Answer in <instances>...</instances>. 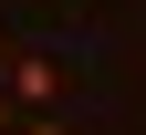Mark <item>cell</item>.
<instances>
[{
    "instance_id": "1",
    "label": "cell",
    "mask_w": 146,
    "mask_h": 135,
    "mask_svg": "<svg viewBox=\"0 0 146 135\" xmlns=\"http://www.w3.org/2000/svg\"><path fill=\"white\" fill-rule=\"evenodd\" d=\"M11 94H21V114L31 104H63V63H52V52H21V63H11Z\"/></svg>"
},
{
    "instance_id": "2",
    "label": "cell",
    "mask_w": 146,
    "mask_h": 135,
    "mask_svg": "<svg viewBox=\"0 0 146 135\" xmlns=\"http://www.w3.org/2000/svg\"><path fill=\"white\" fill-rule=\"evenodd\" d=\"M0 135H11V104H0Z\"/></svg>"
}]
</instances>
